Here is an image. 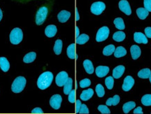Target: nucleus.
Segmentation results:
<instances>
[{
	"instance_id": "obj_40",
	"label": "nucleus",
	"mask_w": 151,
	"mask_h": 114,
	"mask_svg": "<svg viewBox=\"0 0 151 114\" xmlns=\"http://www.w3.org/2000/svg\"><path fill=\"white\" fill-rule=\"evenodd\" d=\"M143 4H144V8L148 12H151V0H144Z\"/></svg>"
},
{
	"instance_id": "obj_37",
	"label": "nucleus",
	"mask_w": 151,
	"mask_h": 114,
	"mask_svg": "<svg viewBox=\"0 0 151 114\" xmlns=\"http://www.w3.org/2000/svg\"><path fill=\"white\" fill-rule=\"evenodd\" d=\"M98 110L103 114H109L111 113L110 109L107 107V106L105 105H99L98 106Z\"/></svg>"
},
{
	"instance_id": "obj_22",
	"label": "nucleus",
	"mask_w": 151,
	"mask_h": 114,
	"mask_svg": "<svg viewBox=\"0 0 151 114\" xmlns=\"http://www.w3.org/2000/svg\"><path fill=\"white\" fill-rule=\"evenodd\" d=\"M73 86V80L71 78H68L67 82L64 85V93L65 95H69V93L72 90Z\"/></svg>"
},
{
	"instance_id": "obj_29",
	"label": "nucleus",
	"mask_w": 151,
	"mask_h": 114,
	"mask_svg": "<svg viewBox=\"0 0 151 114\" xmlns=\"http://www.w3.org/2000/svg\"><path fill=\"white\" fill-rule=\"evenodd\" d=\"M113 23H114L115 26H116L117 29L120 30H124V28H125L124 20H122V18H117L115 19L114 21H113Z\"/></svg>"
},
{
	"instance_id": "obj_25",
	"label": "nucleus",
	"mask_w": 151,
	"mask_h": 114,
	"mask_svg": "<svg viewBox=\"0 0 151 114\" xmlns=\"http://www.w3.org/2000/svg\"><path fill=\"white\" fill-rule=\"evenodd\" d=\"M120 97L118 95H116L113 97L109 98L106 102L107 106H116L120 102Z\"/></svg>"
},
{
	"instance_id": "obj_17",
	"label": "nucleus",
	"mask_w": 151,
	"mask_h": 114,
	"mask_svg": "<svg viewBox=\"0 0 151 114\" xmlns=\"http://www.w3.org/2000/svg\"><path fill=\"white\" fill-rule=\"evenodd\" d=\"M67 53L68 57L70 59L73 60V59L78 58V56L76 53V45L74 43H71V45L68 46L67 49Z\"/></svg>"
},
{
	"instance_id": "obj_14",
	"label": "nucleus",
	"mask_w": 151,
	"mask_h": 114,
	"mask_svg": "<svg viewBox=\"0 0 151 114\" xmlns=\"http://www.w3.org/2000/svg\"><path fill=\"white\" fill-rule=\"evenodd\" d=\"M57 31H58V29H57L55 25H48L46 27L45 35L49 38L53 37L55 36Z\"/></svg>"
},
{
	"instance_id": "obj_35",
	"label": "nucleus",
	"mask_w": 151,
	"mask_h": 114,
	"mask_svg": "<svg viewBox=\"0 0 151 114\" xmlns=\"http://www.w3.org/2000/svg\"><path fill=\"white\" fill-rule=\"evenodd\" d=\"M105 85L109 90L113 89V85H114V79L112 76H109L105 79Z\"/></svg>"
},
{
	"instance_id": "obj_20",
	"label": "nucleus",
	"mask_w": 151,
	"mask_h": 114,
	"mask_svg": "<svg viewBox=\"0 0 151 114\" xmlns=\"http://www.w3.org/2000/svg\"><path fill=\"white\" fill-rule=\"evenodd\" d=\"M83 66L85 70L88 74H92L94 72V66L92 62L90 60H86L83 62Z\"/></svg>"
},
{
	"instance_id": "obj_26",
	"label": "nucleus",
	"mask_w": 151,
	"mask_h": 114,
	"mask_svg": "<svg viewBox=\"0 0 151 114\" xmlns=\"http://www.w3.org/2000/svg\"><path fill=\"white\" fill-rule=\"evenodd\" d=\"M151 74V71L150 69L148 68H146V69H141V71H139L138 73V76L141 79H148L149 76H150Z\"/></svg>"
},
{
	"instance_id": "obj_24",
	"label": "nucleus",
	"mask_w": 151,
	"mask_h": 114,
	"mask_svg": "<svg viewBox=\"0 0 151 114\" xmlns=\"http://www.w3.org/2000/svg\"><path fill=\"white\" fill-rule=\"evenodd\" d=\"M137 14L141 20H145L148 17L149 12L145 8H139L137 10Z\"/></svg>"
},
{
	"instance_id": "obj_42",
	"label": "nucleus",
	"mask_w": 151,
	"mask_h": 114,
	"mask_svg": "<svg viewBox=\"0 0 151 114\" xmlns=\"http://www.w3.org/2000/svg\"><path fill=\"white\" fill-rule=\"evenodd\" d=\"M145 35L147 37L151 38V27H148L145 29Z\"/></svg>"
},
{
	"instance_id": "obj_3",
	"label": "nucleus",
	"mask_w": 151,
	"mask_h": 114,
	"mask_svg": "<svg viewBox=\"0 0 151 114\" xmlns=\"http://www.w3.org/2000/svg\"><path fill=\"white\" fill-rule=\"evenodd\" d=\"M23 38L22 31L20 28H14L10 34V41L12 44L18 45L22 41Z\"/></svg>"
},
{
	"instance_id": "obj_4",
	"label": "nucleus",
	"mask_w": 151,
	"mask_h": 114,
	"mask_svg": "<svg viewBox=\"0 0 151 114\" xmlns=\"http://www.w3.org/2000/svg\"><path fill=\"white\" fill-rule=\"evenodd\" d=\"M48 10L46 6L41 7L37 11V15H36V24L37 25H41L46 20V17L48 16Z\"/></svg>"
},
{
	"instance_id": "obj_43",
	"label": "nucleus",
	"mask_w": 151,
	"mask_h": 114,
	"mask_svg": "<svg viewBox=\"0 0 151 114\" xmlns=\"http://www.w3.org/2000/svg\"><path fill=\"white\" fill-rule=\"evenodd\" d=\"M32 113H43V111L41 108L37 107L32 111Z\"/></svg>"
},
{
	"instance_id": "obj_44",
	"label": "nucleus",
	"mask_w": 151,
	"mask_h": 114,
	"mask_svg": "<svg viewBox=\"0 0 151 114\" xmlns=\"http://www.w3.org/2000/svg\"><path fill=\"white\" fill-rule=\"evenodd\" d=\"M134 114H142V113H143L142 108H141V106H139V107H137V109H135L134 110Z\"/></svg>"
},
{
	"instance_id": "obj_11",
	"label": "nucleus",
	"mask_w": 151,
	"mask_h": 114,
	"mask_svg": "<svg viewBox=\"0 0 151 114\" xmlns=\"http://www.w3.org/2000/svg\"><path fill=\"white\" fill-rule=\"evenodd\" d=\"M134 40L138 43H148V39L146 36L141 32H135L134 34Z\"/></svg>"
},
{
	"instance_id": "obj_21",
	"label": "nucleus",
	"mask_w": 151,
	"mask_h": 114,
	"mask_svg": "<svg viewBox=\"0 0 151 114\" xmlns=\"http://www.w3.org/2000/svg\"><path fill=\"white\" fill-rule=\"evenodd\" d=\"M126 54H127V51L122 46H118L114 51V56L117 58L124 57L126 56Z\"/></svg>"
},
{
	"instance_id": "obj_46",
	"label": "nucleus",
	"mask_w": 151,
	"mask_h": 114,
	"mask_svg": "<svg viewBox=\"0 0 151 114\" xmlns=\"http://www.w3.org/2000/svg\"><path fill=\"white\" fill-rule=\"evenodd\" d=\"M80 34V31H79V28L78 27H76V37H78Z\"/></svg>"
},
{
	"instance_id": "obj_7",
	"label": "nucleus",
	"mask_w": 151,
	"mask_h": 114,
	"mask_svg": "<svg viewBox=\"0 0 151 114\" xmlns=\"http://www.w3.org/2000/svg\"><path fill=\"white\" fill-rule=\"evenodd\" d=\"M62 102V98L60 95H54L51 97L50 100V105L51 106L52 109L58 110L59 109L61 106V104Z\"/></svg>"
},
{
	"instance_id": "obj_9",
	"label": "nucleus",
	"mask_w": 151,
	"mask_h": 114,
	"mask_svg": "<svg viewBox=\"0 0 151 114\" xmlns=\"http://www.w3.org/2000/svg\"><path fill=\"white\" fill-rule=\"evenodd\" d=\"M134 85V79L131 76H127L124 80L123 84H122V90L125 92L129 91Z\"/></svg>"
},
{
	"instance_id": "obj_15",
	"label": "nucleus",
	"mask_w": 151,
	"mask_h": 114,
	"mask_svg": "<svg viewBox=\"0 0 151 114\" xmlns=\"http://www.w3.org/2000/svg\"><path fill=\"white\" fill-rule=\"evenodd\" d=\"M130 53H131L132 59L133 60H137L141 56V48L137 45H133L130 48Z\"/></svg>"
},
{
	"instance_id": "obj_8",
	"label": "nucleus",
	"mask_w": 151,
	"mask_h": 114,
	"mask_svg": "<svg viewBox=\"0 0 151 114\" xmlns=\"http://www.w3.org/2000/svg\"><path fill=\"white\" fill-rule=\"evenodd\" d=\"M68 78V74L66 71H61L57 75L55 78V83L58 86L62 87L64 86L65 83L67 82Z\"/></svg>"
},
{
	"instance_id": "obj_5",
	"label": "nucleus",
	"mask_w": 151,
	"mask_h": 114,
	"mask_svg": "<svg viewBox=\"0 0 151 114\" xmlns=\"http://www.w3.org/2000/svg\"><path fill=\"white\" fill-rule=\"evenodd\" d=\"M109 29L107 27L104 26L98 30L97 35H96V41L97 42H101V41H105L109 35Z\"/></svg>"
},
{
	"instance_id": "obj_23",
	"label": "nucleus",
	"mask_w": 151,
	"mask_h": 114,
	"mask_svg": "<svg viewBox=\"0 0 151 114\" xmlns=\"http://www.w3.org/2000/svg\"><path fill=\"white\" fill-rule=\"evenodd\" d=\"M37 54L35 52H30L25 55L23 58V62L24 63H31L35 60Z\"/></svg>"
},
{
	"instance_id": "obj_13",
	"label": "nucleus",
	"mask_w": 151,
	"mask_h": 114,
	"mask_svg": "<svg viewBox=\"0 0 151 114\" xmlns=\"http://www.w3.org/2000/svg\"><path fill=\"white\" fill-rule=\"evenodd\" d=\"M71 16V13L69 12V11L63 10L58 13V20L62 23H64V22H66L69 20V18Z\"/></svg>"
},
{
	"instance_id": "obj_16",
	"label": "nucleus",
	"mask_w": 151,
	"mask_h": 114,
	"mask_svg": "<svg viewBox=\"0 0 151 114\" xmlns=\"http://www.w3.org/2000/svg\"><path fill=\"white\" fill-rule=\"evenodd\" d=\"M124 70H125V68H124V66L119 65L118 66H116V67L114 68V69L113 70V78H115V79H120V78L123 75Z\"/></svg>"
},
{
	"instance_id": "obj_6",
	"label": "nucleus",
	"mask_w": 151,
	"mask_h": 114,
	"mask_svg": "<svg viewBox=\"0 0 151 114\" xmlns=\"http://www.w3.org/2000/svg\"><path fill=\"white\" fill-rule=\"evenodd\" d=\"M105 9L106 5L104 3L102 2V1H97V2L92 4L90 10H91V12L93 14L99 16L105 10Z\"/></svg>"
},
{
	"instance_id": "obj_27",
	"label": "nucleus",
	"mask_w": 151,
	"mask_h": 114,
	"mask_svg": "<svg viewBox=\"0 0 151 114\" xmlns=\"http://www.w3.org/2000/svg\"><path fill=\"white\" fill-rule=\"evenodd\" d=\"M125 34L123 32L119 31L115 32L114 35L113 36V39L116 41H118V42H121V41L125 39Z\"/></svg>"
},
{
	"instance_id": "obj_39",
	"label": "nucleus",
	"mask_w": 151,
	"mask_h": 114,
	"mask_svg": "<svg viewBox=\"0 0 151 114\" xmlns=\"http://www.w3.org/2000/svg\"><path fill=\"white\" fill-rule=\"evenodd\" d=\"M81 114H88L89 113V110H88V108L87 107L86 104H81L80 111H79V113Z\"/></svg>"
},
{
	"instance_id": "obj_38",
	"label": "nucleus",
	"mask_w": 151,
	"mask_h": 114,
	"mask_svg": "<svg viewBox=\"0 0 151 114\" xmlns=\"http://www.w3.org/2000/svg\"><path fill=\"white\" fill-rule=\"evenodd\" d=\"M69 102L71 103H75L76 102V90H71V92L69 93V97H68Z\"/></svg>"
},
{
	"instance_id": "obj_32",
	"label": "nucleus",
	"mask_w": 151,
	"mask_h": 114,
	"mask_svg": "<svg viewBox=\"0 0 151 114\" xmlns=\"http://www.w3.org/2000/svg\"><path fill=\"white\" fill-rule=\"evenodd\" d=\"M54 52L56 55H60V53H62V40L60 39H58L56 40L55 43V45H54Z\"/></svg>"
},
{
	"instance_id": "obj_33",
	"label": "nucleus",
	"mask_w": 151,
	"mask_h": 114,
	"mask_svg": "<svg viewBox=\"0 0 151 114\" xmlns=\"http://www.w3.org/2000/svg\"><path fill=\"white\" fill-rule=\"evenodd\" d=\"M141 103L144 106H151V95H145L141 98Z\"/></svg>"
},
{
	"instance_id": "obj_12",
	"label": "nucleus",
	"mask_w": 151,
	"mask_h": 114,
	"mask_svg": "<svg viewBox=\"0 0 151 114\" xmlns=\"http://www.w3.org/2000/svg\"><path fill=\"white\" fill-rule=\"evenodd\" d=\"M109 72V68L106 66H99L96 68V75L99 78H103Z\"/></svg>"
},
{
	"instance_id": "obj_2",
	"label": "nucleus",
	"mask_w": 151,
	"mask_h": 114,
	"mask_svg": "<svg viewBox=\"0 0 151 114\" xmlns=\"http://www.w3.org/2000/svg\"><path fill=\"white\" fill-rule=\"evenodd\" d=\"M25 78L23 76H18L17 77L11 85V90L14 93H20L24 90V87L26 85Z\"/></svg>"
},
{
	"instance_id": "obj_10",
	"label": "nucleus",
	"mask_w": 151,
	"mask_h": 114,
	"mask_svg": "<svg viewBox=\"0 0 151 114\" xmlns=\"http://www.w3.org/2000/svg\"><path fill=\"white\" fill-rule=\"evenodd\" d=\"M119 9L120 10L125 13L127 16H129L132 13V10L130 5L127 0H121L119 2Z\"/></svg>"
},
{
	"instance_id": "obj_28",
	"label": "nucleus",
	"mask_w": 151,
	"mask_h": 114,
	"mask_svg": "<svg viewBox=\"0 0 151 114\" xmlns=\"http://www.w3.org/2000/svg\"><path fill=\"white\" fill-rule=\"evenodd\" d=\"M89 39H90L89 36L86 35V34H83V35H79L78 37L76 38V43H78V44L83 45L88 42Z\"/></svg>"
},
{
	"instance_id": "obj_45",
	"label": "nucleus",
	"mask_w": 151,
	"mask_h": 114,
	"mask_svg": "<svg viewBox=\"0 0 151 114\" xmlns=\"http://www.w3.org/2000/svg\"><path fill=\"white\" fill-rule=\"evenodd\" d=\"M79 19H80V16H79V13H78V9H76V20L78 21V20H79Z\"/></svg>"
},
{
	"instance_id": "obj_31",
	"label": "nucleus",
	"mask_w": 151,
	"mask_h": 114,
	"mask_svg": "<svg viewBox=\"0 0 151 114\" xmlns=\"http://www.w3.org/2000/svg\"><path fill=\"white\" fill-rule=\"evenodd\" d=\"M116 48H115V45L113 44H110L107 46H106L103 50V54L106 56H109L113 54V53H114Z\"/></svg>"
},
{
	"instance_id": "obj_48",
	"label": "nucleus",
	"mask_w": 151,
	"mask_h": 114,
	"mask_svg": "<svg viewBox=\"0 0 151 114\" xmlns=\"http://www.w3.org/2000/svg\"><path fill=\"white\" fill-rule=\"evenodd\" d=\"M148 79H149V80H150V82L151 83V74H150V76H149V78H148Z\"/></svg>"
},
{
	"instance_id": "obj_30",
	"label": "nucleus",
	"mask_w": 151,
	"mask_h": 114,
	"mask_svg": "<svg viewBox=\"0 0 151 114\" xmlns=\"http://www.w3.org/2000/svg\"><path fill=\"white\" fill-rule=\"evenodd\" d=\"M136 104L134 102H129L125 103L122 106V110H123L124 113H128L129 112L135 107Z\"/></svg>"
},
{
	"instance_id": "obj_36",
	"label": "nucleus",
	"mask_w": 151,
	"mask_h": 114,
	"mask_svg": "<svg viewBox=\"0 0 151 114\" xmlns=\"http://www.w3.org/2000/svg\"><path fill=\"white\" fill-rule=\"evenodd\" d=\"M90 84H91V81H90V80L88 79H85L83 80H82V81H81L80 83H79L80 87L82 88H87V87L90 86Z\"/></svg>"
},
{
	"instance_id": "obj_18",
	"label": "nucleus",
	"mask_w": 151,
	"mask_h": 114,
	"mask_svg": "<svg viewBox=\"0 0 151 114\" xmlns=\"http://www.w3.org/2000/svg\"><path fill=\"white\" fill-rule=\"evenodd\" d=\"M94 95V90L90 88L88 90H83L82 93L81 94L80 97L83 101H88V100H90V98L93 96Z\"/></svg>"
},
{
	"instance_id": "obj_1",
	"label": "nucleus",
	"mask_w": 151,
	"mask_h": 114,
	"mask_svg": "<svg viewBox=\"0 0 151 114\" xmlns=\"http://www.w3.org/2000/svg\"><path fill=\"white\" fill-rule=\"evenodd\" d=\"M53 74L50 71H46L41 74L37 81V86L41 90H46L52 82Z\"/></svg>"
},
{
	"instance_id": "obj_19",
	"label": "nucleus",
	"mask_w": 151,
	"mask_h": 114,
	"mask_svg": "<svg viewBox=\"0 0 151 114\" xmlns=\"http://www.w3.org/2000/svg\"><path fill=\"white\" fill-rule=\"evenodd\" d=\"M0 68L3 71L7 72L10 68V63L6 58L4 57L0 58Z\"/></svg>"
},
{
	"instance_id": "obj_34",
	"label": "nucleus",
	"mask_w": 151,
	"mask_h": 114,
	"mask_svg": "<svg viewBox=\"0 0 151 114\" xmlns=\"http://www.w3.org/2000/svg\"><path fill=\"white\" fill-rule=\"evenodd\" d=\"M95 90H96V92H97V96L99 97H102L104 96V94H105L104 88V87L101 84L97 85Z\"/></svg>"
},
{
	"instance_id": "obj_41",
	"label": "nucleus",
	"mask_w": 151,
	"mask_h": 114,
	"mask_svg": "<svg viewBox=\"0 0 151 114\" xmlns=\"http://www.w3.org/2000/svg\"><path fill=\"white\" fill-rule=\"evenodd\" d=\"M81 104H81V102L79 100H77V101H76V113H79V111H80Z\"/></svg>"
},
{
	"instance_id": "obj_47",
	"label": "nucleus",
	"mask_w": 151,
	"mask_h": 114,
	"mask_svg": "<svg viewBox=\"0 0 151 114\" xmlns=\"http://www.w3.org/2000/svg\"><path fill=\"white\" fill-rule=\"evenodd\" d=\"M2 17H3V13H2V11L1 10V9H0V21H1V19H2Z\"/></svg>"
}]
</instances>
